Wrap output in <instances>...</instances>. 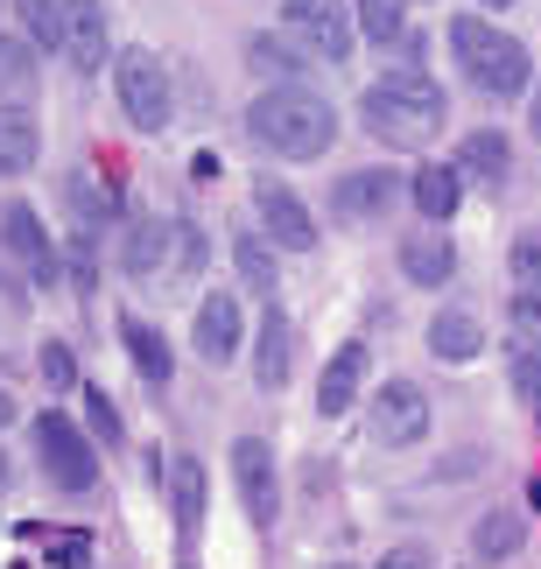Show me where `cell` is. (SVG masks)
I'll list each match as a JSON object with an SVG mask.
<instances>
[{
	"label": "cell",
	"mask_w": 541,
	"mask_h": 569,
	"mask_svg": "<svg viewBox=\"0 0 541 569\" xmlns=\"http://www.w3.org/2000/svg\"><path fill=\"white\" fill-rule=\"evenodd\" d=\"M359 120H365V134L387 141V148H429L443 134V120H450V99H443V84L429 71L401 63V71H387L380 84H365Z\"/></svg>",
	"instance_id": "cell-1"
},
{
	"label": "cell",
	"mask_w": 541,
	"mask_h": 569,
	"mask_svg": "<svg viewBox=\"0 0 541 569\" xmlns=\"http://www.w3.org/2000/svg\"><path fill=\"white\" fill-rule=\"evenodd\" d=\"M247 134L281 162H317L323 148L338 141V113L310 84H268V92L247 106Z\"/></svg>",
	"instance_id": "cell-2"
},
{
	"label": "cell",
	"mask_w": 541,
	"mask_h": 569,
	"mask_svg": "<svg viewBox=\"0 0 541 569\" xmlns=\"http://www.w3.org/2000/svg\"><path fill=\"white\" fill-rule=\"evenodd\" d=\"M450 57H458L464 84H471V92H485V99H521L528 84H534L528 42L507 36V29H492L485 14H458V21H450Z\"/></svg>",
	"instance_id": "cell-3"
},
{
	"label": "cell",
	"mask_w": 541,
	"mask_h": 569,
	"mask_svg": "<svg viewBox=\"0 0 541 569\" xmlns=\"http://www.w3.org/2000/svg\"><path fill=\"white\" fill-rule=\"evenodd\" d=\"M113 92H120V113L141 127V134H162L177 120V84H169V63L156 50H120L113 57Z\"/></svg>",
	"instance_id": "cell-4"
},
{
	"label": "cell",
	"mask_w": 541,
	"mask_h": 569,
	"mask_svg": "<svg viewBox=\"0 0 541 569\" xmlns=\"http://www.w3.org/2000/svg\"><path fill=\"white\" fill-rule=\"evenodd\" d=\"M36 457H42V478H50L57 492H92L99 486V443L63 408L36 415Z\"/></svg>",
	"instance_id": "cell-5"
},
{
	"label": "cell",
	"mask_w": 541,
	"mask_h": 569,
	"mask_svg": "<svg viewBox=\"0 0 541 569\" xmlns=\"http://www.w3.org/2000/svg\"><path fill=\"white\" fill-rule=\"evenodd\" d=\"M281 29L295 36V50H310L317 63H344L359 42V14L344 0H281Z\"/></svg>",
	"instance_id": "cell-6"
},
{
	"label": "cell",
	"mask_w": 541,
	"mask_h": 569,
	"mask_svg": "<svg viewBox=\"0 0 541 569\" xmlns=\"http://www.w3.org/2000/svg\"><path fill=\"white\" fill-rule=\"evenodd\" d=\"M0 247H8V260H14V274H29L36 289H57L63 260H57V239L42 232V211L29 204V197H14V204L0 211Z\"/></svg>",
	"instance_id": "cell-7"
},
{
	"label": "cell",
	"mask_w": 541,
	"mask_h": 569,
	"mask_svg": "<svg viewBox=\"0 0 541 569\" xmlns=\"http://www.w3.org/2000/svg\"><path fill=\"white\" fill-rule=\"evenodd\" d=\"M429 436V393L415 380H387L373 393V443L380 450H408Z\"/></svg>",
	"instance_id": "cell-8"
},
{
	"label": "cell",
	"mask_w": 541,
	"mask_h": 569,
	"mask_svg": "<svg viewBox=\"0 0 541 569\" xmlns=\"http://www.w3.org/2000/svg\"><path fill=\"white\" fill-rule=\"evenodd\" d=\"M232 486H240V507H247L253 528H274L281 486H274V450L261 436H240V443H232Z\"/></svg>",
	"instance_id": "cell-9"
},
{
	"label": "cell",
	"mask_w": 541,
	"mask_h": 569,
	"mask_svg": "<svg viewBox=\"0 0 541 569\" xmlns=\"http://www.w3.org/2000/svg\"><path fill=\"white\" fill-rule=\"evenodd\" d=\"M253 211H261V232L274 239L281 253H310L317 247V218H310V204L289 190V183H253Z\"/></svg>",
	"instance_id": "cell-10"
},
{
	"label": "cell",
	"mask_w": 541,
	"mask_h": 569,
	"mask_svg": "<svg viewBox=\"0 0 541 569\" xmlns=\"http://www.w3.org/2000/svg\"><path fill=\"white\" fill-rule=\"evenodd\" d=\"M190 345H198V359H204V366H226V359H240V345H247V323H240V302H232L226 289H211V296L198 302Z\"/></svg>",
	"instance_id": "cell-11"
},
{
	"label": "cell",
	"mask_w": 541,
	"mask_h": 569,
	"mask_svg": "<svg viewBox=\"0 0 541 569\" xmlns=\"http://www.w3.org/2000/svg\"><path fill=\"white\" fill-rule=\"evenodd\" d=\"M394 197H408V183L394 169H344L331 190V211L338 218H380V211H394Z\"/></svg>",
	"instance_id": "cell-12"
},
{
	"label": "cell",
	"mask_w": 541,
	"mask_h": 569,
	"mask_svg": "<svg viewBox=\"0 0 541 569\" xmlns=\"http://www.w3.org/2000/svg\"><path fill=\"white\" fill-rule=\"evenodd\" d=\"M63 57H71L78 71L113 63V36H106V8H99V0H63Z\"/></svg>",
	"instance_id": "cell-13"
},
{
	"label": "cell",
	"mask_w": 541,
	"mask_h": 569,
	"mask_svg": "<svg viewBox=\"0 0 541 569\" xmlns=\"http://www.w3.org/2000/svg\"><path fill=\"white\" fill-rule=\"evenodd\" d=\"M289 359H295V323L268 302V317H261V338H253V387L274 393V387H289Z\"/></svg>",
	"instance_id": "cell-14"
},
{
	"label": "cell",
	"mask_w": 541,
	"mask_h": 569,
	"mask_svg": "<svg viewBox=\"0 0 541 569\" xmlns=\"http://www.w3.org/2000/svg\"><path fill=\"white\" fill-rule=\"evenodd\" d=\"M408 204H415L429 226H443V218L464 204V169L458 162H422L415 177H408Z\"/></svg>",
	"instance_id": "cell-15"
},
{
	"label": "cell",
	"mask_w": 541,
	"mask_h": 569,
	"mask_svg": "<svg viewBox=\"0 0 541 569\" xmlns=\"http://www.w3.org/2000/svg\"><path fill=\"white\" fill-rule=\"evenodd\" d=\"M359 387H365V345L359 338H344L331 359H323V380H317V408L323 415H344L359 401Z\"/></svg>",
	"instance_id": "cell-16"
},
{
	"label": "cell",
	"mask_w": 541,
	"mask_h": 569,
	"mask_svg": "<svg viewBox=\"0 0 541 569\" xmlns=\"http://www.w3.org/2000/svg\"><path fill=\"white\" fill-rule=\"evenodd\" d=\"M401 274L415 281V289H443V281L458 274V247H450L443 232H408L401 239Z\"/></svg>",
	"instance_id": "cell-17"
},
{
	"label": "cell",
	"mask_w": 541,
	"mask_h": 569,
	"mask_svg": "<svg viewBox=\"0 0 541 569\" xmlns=\"http://www.w3.org/2000/svg\"><path fill=\"white\" fill-rule=\"evenodd\" d=\"M429 352H437L443 366H471L485 352V323L471 310H437L429 317Z\"/></svg>",
	"instance_id": "cell-18"
},
{
	"label": "cell",
	"mask_w": 541,
	"mask_h": 569,
	"mask_svg": "<svg viewBox=\"0 0 541 569\" xmlns=\"http://www.w3.org/2000/svg\"><path fill=\"white\" fill-rule=\"evenodd\" d=\"M169 513H177V541L190 549L198 528H204V465L198 457H177V465H169Z\"/></svg>",
	"instance_id": "cell-19"
},
{
	"label": "cell",
	"mask_w": 541,
	"mask_h": 569,
	"mask_svg": "<svg viewBox=\"0 0 541 569\" xmlns=\"http://www.w3.org/2000/svg\"><path fill=\"white\" fill-rule=\"evenodd\" d=\"M169 247H177V226H162V218H134V226H127V247H120V268L134 281H148V274L169 268Z\"/></svg>",
	"instance_id": "cell-20"
},
{
	"label": "cell",
	"mask_w": 541,
	"mask_h": 569,
	"mask_svg": "<svg viewBox=\"0 0 541 569\" xmlns=\"http://www.w3.org/2000/svg\"><path fill=\"white\" fill-rule=\"evenodd\" d=\"M120 338H127V359H134V373H141L148 387H169V373H177V359H169V338L156 331V323L127 310V317H120Z\"/></svg>",
	"instance_id": "cell-21"
},
{
	"label": "cell",
	"mask_w": 541,
	"mask_h": 569,
	"mask_svg": "<svg viewBox=\"0 0 541 569\" xmlns=\"http://www.w3.org/2000/svg\"><path fill=\"white\" fill-rule=\"evenodd\" d=\"M42 156V127L21 113V106H0V183L8 177H29Z\"/></svg>",
	"instance_id": "cell-22"
},
{
	"label": "cell",
	"mask_w": 541,
	"mask_h": 569,
	"mask_svg": "<svg viewBox=\"0 0 541 569\" xmlns=\"http://www.w3.org/2000/svg\"><path fill=\"white\" fill-rule=\"evenodd\" d=\"M63 197H71V211H78L84 232H106V226H113V211H120L113 183H99L92 169H71V177H63Z\"/></svg>",
	"instance_id": "cell-23"
},
{
	"label": "cell",
	"mask_w": 541,
	"mask_h": 569,
	"mask_svg": "<svg viewBox=\"0 0 541 569\" xmlns=\"http://www.w3.org/2000/svg\"><path fill=\"white\" fill-rule=\"evenodd\" d=\"M458 169L479 177V183H500L513 169V141L500 134V127H479V134H464V148H458Z\"/></svg>",
	"instance_id": "cell-24"
},
{
	"label": "cell",
	"mask_w": 541,
	"mask_h": 569,
	"mask_svg": "<svg viewBox=\"0 0 541 569\" xmlns=\"http://www.w3.org/2000/svg\"><path fill=\"white\" fill-rule=\"evenodd\" d=\"M42 84V63H36V42L29 36H0V99L21 106Z\"/></svg>",
	"instance_id": "cell-25"
},
{
	"label": "cell",
	"mask_w": 541,
	"mask_h": 569,
	"mask_svg": "<svg viewBox=\"0 0 541 569\" xmlns=\"http://www.w3.org/2000/svg\"><path fill=\"white\" fill-rule=\"evenodd\" d=\"M521 541H528L521 513H485L479 528H471V556H479V562H507V556H521Z\"/></svg>",
	"instance_id": "cell-26"
},
{
	"label": "cell",
	"mask_w": 541,
	"mask_h": 569,
	"mask_svg": "<svg viewBox=\"0 0 541 569\" xmlns=\"http://www.w3.org/2000/svg\"><path fill=\"white\" fill-rule=\"evenodd\" d=\"M302 57H310V50H289L281 36H247V63L261 78H274V84H295V71H310Z\"/></svg>",
	"instance_id": "cell-27"
},
{
	"label": "cell",
	"mask_w": 541,
	"mask_h": 569,
	"mask_svg": "<svg viewBox=\"0 0 541 569\" xmlns=\"http://www.w3.org/2000/svg\"><path fill=\"white\" fill-rule=\"evenodd\" d=\"M274 239L268 232H240L232 239V260H240V274H247V289H261V296H274Z\"/></svg>",
	"instance_id": "cell-28"
},
{
	"label": "cell",
	"mask_w": 541,
	"mask_h": 569,
	"mask_svg": "<svg viewBox=\"0 0 541 569\" xmlns=\"http://www.w3.org/2000/svg\"><path fill=\"white\" fill-rule=\"evenodd\" d=\"M21 36L42 42V50H63V0H14Z\"/></svg>",
	"instance_id": "cell-29"
},
{
	"label": "cell",
	"mask_w": 541,
	"mask_h": 569,
	"mask_svg": "<svg viewBox=\"0 0 541 569\" xmlns=\"http://www.w3.org/2000/svg\"><path fill=\"white\" fill-rule=\"evenodd\" d=\"M352 14H359V36L373 42H401L408 29V0H352Z\"/></svg>",
	"instance_id": "cell-30"
},
{
	"label": "cell",
	"mask_w": 541,
	"mask_h": 569,
	"mask_svg": "<svg viewBox=\"0 0 541 569\" xmlns=\"http://www.w3.org/2000/svg\"><path fill=\"white\" fill-rule=\"evenodd\" d=\"M29 541H42V556H57V569H84V562H92V535H57V528H29Z\"/></svg>",
	"instance_id": "cell-31"
},
{
	"label": "cell",
	"mask_w": 541,
	"mask_h": 569,
	"mask_svg": "<svg viewBox=\"0 0 541 569\" xmlns=\"http://www.w3.org/2000/svg\"><path fill=\"white\" fill-rule=\"evenodd\" d=\"M507 331L521 338V352H541V296L513 289V302H507Z\"/></svg>",
	"instance_id": "cell-32"
},
{
	"label": "cell",
	"mask_w": 541,
	"mask_h": 569,
	"mask_svg": "<svg viewBox=\"0 0 541 569\" xmlns=\"http://www.w3.org/2000/svg\"><path fill=\"white\" fill-rule=\"evenodd\" d=\"M507 268H513V289H528V296H541V232H521V239H513Z\"/></svg>",
	"instance_id": "cell-33"
},
{
	"label": "cell",
	"mask_w": 541,
	"mask_h": 569,
	"mask_svg": "<svg viewBox=\"0 0 541 569\" xmlns=\"http://www.w3.org/2000/svg\"><path fill=\"white\" fill-rule=\"evenodd\" d=\"M84 422H92V436H99V443H106V450H113V443H120V436H127V429H120V408H113V401H106V393H99V387H84Z\"/></svg>",
	"instance_id": "cell-34"
},
{
	"label": "cell",
	"mask_w": 541,
	"mask_h": 569,
	"mask_svg": "<svg viewBox=\"0 0 541 569\" xmlns=\"http://www.w3.org/2000/svg\"><path fill=\"white\" fill-rule=\"evenodd\" d=\"M71 281L78 289H99V232H71Z\"/></svg>",
	"instance_id": "cell-35"
},
{
	"label": "cell",
	"mask_w": 541,
	"mask_h": 569,
	"mask_svg": "<svg viewBox=\"0 0 541 569\" xmlns=\"http://www.w3.org/2000/svg\"><path fill=\"white\" fill-rule=\"evenodd\" d=\"M507 380H513V393H521L528 408H541V352H513Z\"/></svg>",
	"instance_id": "cell-36"
},
{
	"label": "cell",
	"mask_w": 541,
	"mask_h": 569,
	"mask_svg": "<svg viewBox=\"0 0 541 569\" xmlns=\"http://www.w3.org/2000/svg\"><path fill=\"white\" fill-rule=\"evenodd\" d=\"M42 380H50V393H71V387H78L71 345H42Z\"/></svg>",
	"instance_id": "cell-37"
},
{
	"label": "cell",
	"mask_w": 541,
	"mask_h": 569,
	"mask_svg": "<svg viewBox=\"0 0 541 569\" xmlns=\"http://www.w3.org/2000/svg\"><path fill=\"white\" fill-rule=\"evenodd\" d=\"M380 569H437V556H429L422 541H401V549H387V556H380Z\"/></svg>",
	"instance_id": "cell-38"
},
{
	"label": "cell",
	"mask_w": 541,
	"mask_h": 569,
	"mask_svg": "<svg viewBox=\"0 0 541 569\" xmlns=\"http://www.w3.org/2000/svg\"><path fill=\"white\" fill-rule=\"evenodd\" d=\"M8 422H14V393L0 387V429H8Z\"/></svg>",
	"instance_id": "cell-39"
},
{
	"label": "cell",
	"mask_w": 541,
	"mask_h": 569,
	"mask_svg": "<svg viewBox=\"0 0 541 569\" xmlns=\"http://www.w3.org/2000/svg\"><path fill=\"white\" fill-rule=\"evenodd\" d=\"M8 268H14V260H8V247H0V289H14V281H8Z\"/></svg>",
	"instance_id": "cell-40"
},
{
	"label": "cell",
	"mask_w": 541,
	"mask_h": 569,
	"mask_svg": "<svg viewBox=\"0 0 541 569\" xmlns=\"http://www.w3.org/2000/svg\"><path fill=\"white\" fill-rule=\"evenodd\" d=\"M8 478H14V457H8V450H0V486H8Z\"/></svg>",
	"instance_id": "cell-41"
},
{
	"label": "cell",
	"mask_w": 541,
	"mask_h": 569,
	"mask_svg": "<svg viewBox=\"0 0 541 569\" xmlns=\"http://www.w3.org/2000/svg\"><path fill=\"white\" fill-rule=\"evenodd\" d=\"M534 134H541V78H534Z\"/></svg>",
	"instance_id": "cell-42"
},
{
	"label": "cell",
	"mask_w": 541,
	"mask_h": 569,
	"mask_svg": "<svg viewBox=\"0 0 541 569\" xmlns=\"http://www.w3.org/2000/svg\"><path fill=\"white\" fill-rule=\"evenodd\" d=\"M331 569H359V562H331Z\"/></svg>",
	"instance_id": "cell-43"
},
{
	"label": "cell",
	"mask_w": 541,
	"mask_h": 569,
	"mask_svg": "<svg viewBox=\"0 0 541 569\" xmlns=\"http://www.w3.org/2000/svg\"><path fill=\"white\" fill-rule=\"evenodd\" d=\"M485 8H507V0H485Z\"/></svg>",
	"instance_id": "cell-44"
},
{
	"label": "cell",
	"mask_w": 541,
	"mask_h": 569,
	"mask_svg": "<svg viewBox=\"0 0 541 569\" xmlns=\"http://www.w3.org/2000/svg\"><path fill=\"white\" fill-rule=\"evenodd\" d=\"M0 8H8V0H0Z\"/></svg>",
	"instance_id": "cell-45"
},
{
	"label": "cell",
	"mask_w": 541,
	"mask_h": 569,
	"mask_svg": "<svg viewBox=\"0 0 541 569\" xmlns=\"http://www.w3.org/2000/svg\"><path fill=\"white\" fill-rule=\"evenodd\" d=\"M183 569H190V562H183Z\"/></svg>",
	"instance_id": "cell-46"
}]
</instances>
